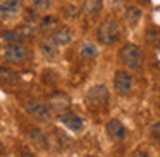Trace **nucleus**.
I'll return each mask as SVG.
<instances>
[{
	"label": "nucleus",
	"mask_w": 160,
	"mask_h": 157,
	"mask_svg": "<svg viewBox=\"0 0 160 157\" xmlns=\"http://www.w3.org/2000/svg\"><path fill=\"white\" fill-rule=\"evenodd\" d=\"M40 47H42V52L45 54L47 57H55L57 54H59V45L52 40V36H48V38L43 40Z\"/></svg>",
	"instance_id": "nucleus-14"
},
{
	"label": "nucleus",
	"mask_w": 160,
	"mask_h": 157,
	"mask_svg": "<svg viewBox=\"0 0 160 157\" xmlns=\"http://www.w3.org/2000/svg\"><path fill=\"white\" fill-rule=\"evenodd\" d=\"M141 16H143V12L138 5H129V7L126 9V21H128V24L131 26V28L138 26V23L141 21Z\"/></svg>",
	"instance_id": "nucleus-13"
},
{
	"label": "nucleus",
	"mask_w": 160,
	"mask_h": 157,
	"mask_svg": "<svg viewBox=\"0 0 160 157\" xmlns=\"http://www.w3.org/2000/svg\"><path fill=\"white\" fill-rule=\"evenodd\" d=\"M79 55L83 57L84 60H95L98 57L97 45H93V43H86V45H83V49L79 50Z\"/></svg>",
	"instance_id": "nucleus-16"
},
{
	"label": "nucleus",
	"mask_w": 160,
	"mask_h": 157,
	"mask_svg": "<svg viewBox=\"0 0 160 157\" xmlns=\"http://www.w3.org/2000/svg\"><path fill=\"white\" fill-rule=\"evenodd\" d=\"M59 119H60V123H62L67 129H69V131H74V133H79L81 129H83V126H84L83 119H81L78 114L69 112V111L62 112V114L59 116Z\"/></svg>",
	"instance_id": "nucleus-8"
},
{
	"label": "nucleus",
	"mask_w": 160,
	"mask_h": 157,
	"mask_svg": "<svg viewBox=\"0 0 160 157\" xmlns=\"http://www.w3.org/2000/svg\"><path fill=\"white\" fill-rule=\"evenodd\" d=\"M24 109L28 111L29 116L40 119V121H47V119L52 118V109H50V105L42 102V100H26Z\"/></svg>",
	"instance_id": "nucleus-5"
},
{
	"label": "nucleus",
	"mask_w": 160,
	"mask_h": 157,
	"mask_svg": "<svg viewBox=\"0 0 160 157\" xmlns=\"http://www.w3.org/2000/svg\"><path fill=\"white\" fill-rule=\"evenodd\" d=\"M131 157H150L146 152H143V150H136V152H132Z\"/></svg>",
	"instance_id": "nucleus-23"
},
{
	"label": "nucleus",
	"mask_w": 160,
	"mask_h": 157,
	"mask_svg": "<svg viewBox=\"0 0 160 157\" xmlns=\"http://www.w3.org/2000/svg\"><path fill=\"white\" fill-rule=\"evenodd\" d=\"M97 38L102 45H114L121 38V26L112 18H107L97 28Z\"/></svg>",
	"instance_id": "nucleus-1"
},
{
	"label": "nucleus",
	"mask_w": 160,
	"mask_h": 157,
	"mask_svg": "<svg viewBox=\"0 0 160 157\" xmlns=\"http://www.w3.org/2000/svg\"><path fill=\"white\" fill-rule=\"evenodd\" d=\"M108 102V88L105 85H95L86 93V104L90 107H105Z\"/></svg>",
	"instance_id": "nucleus-3"
},
{
	"label": "nucleus",
	"mask_w": 160,
	"mask_h": 157,
	"mask_svg": "<svg viewBox=\"0 0 160 157\" xmlns=\"http://www.w3.org/2000/svg\"><path fill=\"white\" fill-rule=\"evenodd\" d=\"M55 26H57V19L55 18H43L42 24H40V29H42L43 33H50V31H53Z\"/></svg>",
	"instance_id": "nucleus-20"
},
{
	"label": "nucleus",
	"mask_w": 160,
	"mask_h": 157,
	"mask_svg": "<svg viewBox=\"0 0 160 157\" xmlns=\"http://www.w3.org/2000/svg\"><path fill=\"white\" fill-rule=\"evenodd\" d=\"M112 2V5H114V7H117L119 4H122V0H110Z\"/></svg>",
	"instance_id": "nucleus-24"
},
{
	"label": "nucleus",
	"mask_w": 160,
	"mask_h": 157,
	"mask_svg": "<svg viewBox=\"0 0 160 157\" xmlns=\"http://www.w3.org/2000/svg\"><path fill=\"white\" fill-rule=\"evenodd\" d=\"M119 57H121V62L124 64L128 69H132V71H138L143 67V52L138 45H132V43H126L124 47L121 49L119 52Z\"/></svg>",
	"instance_id": "nucleus-2"
},
{
	"label": "nucleus",
	"mask_w": 160,
	"mask_h": 157,
	"mask_svg": "<svg viewBox=\"0 0 160 157\" xmlns=\"http://www.w3.org/2000/svg\"><path fill=\"white\" fill-rule=\"evenodd\" d=\"M145 35H146L145 40L148 45L155 47V49H160V29L158 28H150Z\"/></svg>",
	"instance_id": "nucleus-17"
},
{
	"label": "nucleus",
	"mask_w": 160,
	"mask_h": 157,
	"mask_svg": "<svg viewBox=\"0 0 160 157\" xmlns=\"http://www.w3.org/2000/svg\"><path fill=\"white\" fill-rule=\"evenodd\" d=\"M0 83H4L5 86H14L19 83V74L9 67H0Z\"/></svg>",
	"instance_id": "nucleus-12"
},
{
	"label": "nucleus",
	"mask_w": 160,
	"mask_h": 157,
	"mask_svg": "<svg viewBox=\"0 0 160 157\" xmlns=\"http://www.w3.org/2000/svg\"><path fill=\"white\" fill-rule=\"evenodd\" d=\"M150 133H152V136H153V138L160 140V121H157L155 124L152 126V129H150Z\"/></svg>",
	"instance_id": "nucleus-22"
},
{
	"label": "nucleus",
	"mask_w": 160,
	"mask_h": 157,
	"mask_svg": "<svg viewBox=\"0 0 160 157\" xmlns=\"http://www.w3.org/2000/svg\"><path fill=\"white\" fill-rule=\"evenodd\" d=\"M53 0H33V5H35V9H38V11H43V9H48L50 5H52Z\"/></svg>",
	"instance_id": "nucleus-21"
},
{
	"label": "nucleus",
	"mask_w": 160,
	"mask_h": 157,
	"mask_svg": "<svg viewBox=\"0 0 160 157\" xmlns=\"http://www.w3.org/2000/svg\"><path fill=\"white\" fill-rule=\"evenodd\" d=\"M52 40H53V42H55L59 47L69 45V43L72 42V31H71V28H67V26L57 28L55 31L52 33Z\"/></svg>",
	"instance_id": "nucleus-11"
},
{
	"label": "nucleus",
	"mask_w": 160,
	"mask_h": 157,
	"mask_svg": "<svg viewBox=\"0 0 160 157\" xmlns=\"http://www.w3.org/2000/svg\"><path fill=\"white\" fill-rule=\"evenodd\" d=\"M48 105H50L52 111L62 114V112L69 111L71 98H69V95L64 93V92H53V93H50V97H48Z\"/></svg>",
	"instance_id": "nucleus-7"
},
{
	"label": "nucleus",
	"mask_w": 160,
	"mask_h": 157,
	"mask_svg": "<svg viewBox=\"0 0 160 157\" xmlns=\"http://www.w3.org/2000/svg\"><path fill=\"white\" fill-rule=\"evenodd\" d=\"M22 0H5L4 4H0V18L11 19L21 12Z\"/></svg>",
	"instance_id": "nucleus-9"
},
{
	"label": "nucleus",
	"mask_w": 160,
	"mask_h": 157,
	"mask_svg": "<svg viewBox=\"0 0 160 157\" xmlns=\"http://www.w3.org/2000/svg\"><path fill=\"white\" fill-rule=\"evenodd\" d=\"M105 129H107V135L115 142H121V140L126 138V126L119 119H110L105 126Z\"/></svg>",
	"instance_id": "nucleus-10"
},
{
	"label": "nucleus",
	"mask_w": 160,
	"mask_h": 157,
	"mask_svg": "<svg viewBox=\"0 0 160 157\" xmlns=\"http://www.w3.org/2000/svg\"><path fill=\"white\" fill-rule=\"evenodd\" d=\"M84 12L90 16H97L102 12L103 9V0H84V5H83Z\"/></svg>",
	"instance_id": "nucleus-15"
},
{
	"label": "nucleus",
	"mask_w": 160,
	"mask_h": 157,
	"mask_svg": "<svg viewBox=\"0 0 160 157\" xmlns=\"http://www.w3.org/2000/svg\"><path fill=\"white\" fill-rule=\"evenodd\" d=\"M114 90L117 92V95H129L132 92V76L128 71H117L114 74Z\"/></svg>",
	"instance_id": "nucleus-6"
},
{
	"label": "nucleus",
	"mask_w": 160,
	"mask_h": 157,
	"mask_svg": "<svg viewBox=\"0 0 160 157\" xmlns=\"http://www.w3.org/2000/svg\"><path fill=\"white\" fill-rule=\"evenodd\" d=\"M4 57L11 64H24L29 57V50L22 43H9L4 52Z\"/></svg>",
	"instance_id": "nucleus-4"
},
{
	"label": "nucleus",
	"mask_w": 160,
	"mask_h": 157,
	"mask_svg": "<svg viewBox=\"0 0 160 157\" xmlns=\"http://www.w3.org/2000/svg\"><path fill=\"white\" fill-rule=\"evenodd\" d=\"M29 138H31V142L36 143L38 147H45V145H47V136L43 135L42 129H31V133H29Z\"/></svg>",
	"instance_id": "nucleus-19"
},
{
	"label": "nucleus",
	"mask_w": 160,
	"mask_h": 157,
	"mask_svg": "<svg viewBox=\"0 0 160 157\" xmlns=\"http://www.w3.org/2000/svg\"><path fill=\"white\" fill-rule=\"evenodd\" d=\"M2 38L7 43H22L26 40V35H22L21 31H4Z\"/></svg>",
	"instance_id": "nucleus-18"
},
{
	"label": "nucleus",
	"mask_w": 160,
	"mask_h": 157,
	"mask_svg": "<svg viewBox=\"0 0 160 157\" xmlns=\"http://www.w3.org/2000/svg\"><path fill=\"white\" fill-rule=\"evenodd\" d=\"M138 2H139V4H148L150 0H138Z\"/></svg>",
	"instance_id": "nucleus-25"
}]
</instances>
